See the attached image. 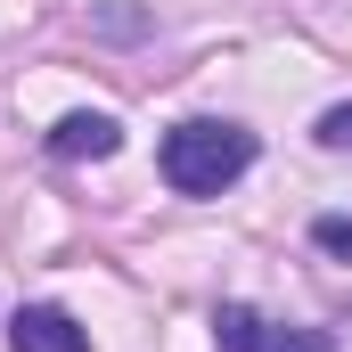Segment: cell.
Masks as SVG:
<instances>
[{"label": "cell", "mask_w": 352, "mask_h": 352, "mask_svg": "<svg viewBox=\"0 0 352 352\" xmlns=\"http://www.w3.org/2000/svg\"><path fill=\"white\" fill-rule=\"evenodd\" d=\"M246 164H254V131H246V123L188 115V123L164 131V180H173L180 197H221Z\"/></svg>", "instance_id": "obj_1"}, {"label": "cell", "mask_w": 352, "mask_h": 352, "mask_svg": "<svg viewBox=\"0 0 352 352\" xmlns=\"http://www.w3.org/2000/svg\"><path fill=\"white\" fill-rule=\"evenodd\" d=\"M8 352H90V336L58 311V303H25L8 320Z\"/></svg>", "instance_id": "obj_2"}, {"label": "cell", "mask_w": 352, "mask_h": 352, "mask_svg": "<svg viewBox=\"0 0 352 352\" xmlns=\"http://www.w3.org/2000/svg\"><path fill=\"white\" fill-rule=\"evenodd\" d=\"M221 344H230V352H328L311 328H270V320H254L246 303L221 311Z\"/></svg>", "instance_id": "obj_3"}, {"label": "cell", "mask_w": 352, "mask_h": 352, "mask_svg": "<svg viewBox=\"0 0 352 352\" xmlns=\"http://www.w3.org/2000/svg\"><path fill=\"white\" fill-rule=\"evenodd\" d=\"M50 148H58V156H90V164H107V156L123 148V123L98 115V107H82V115H66V123L50 131Z\"/></svg>", "instance_id": "obj_4"}, {"label": "cell", "mask_w": 352, "mask_h": 352, "mask_svg": "<svg viewBox=\"0 0 352 352\" xmlns=\"http://www.w3.org/2000/svg\"><path fill=\"white\" fill-rule=\"evenodd\" d=\"M311 246L336 254V263H352V213H320V221H311Z\"/></svg>", "instance_id": "obj_5"}, {"label": "cell", "mask_w": 352, "mask_h": 352, "mask_svg": "<svg viewBox=\"0 0 352 352\" xmlns=\"http://www.w3.org/2000/svg\"><path fill=\"white\" fill-rule=\"evenodd\" d=\"M320 148H336V156H352V98L320 115Z\"/></svg>", "instance_id": "obj_6"}]
</instances>
